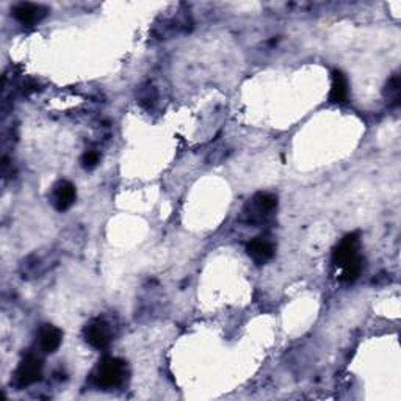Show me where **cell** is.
Here are the masks:
<instances>
[{
	"label": "cell",
	"instance_id": "cell-1",
	"mask_svg": "<svg viewBox=\"0 0 401 401\" xmlns=\"http://www.w3.org/2000/svg\"><path fill=\"white\" fill-rule=\"evenodd\" d=\"M126 376V362L118 358H106L97 365L96 382L102 389L118 387Z\"/></svg>",
	"mask_w": 401,
	"mask_h": 401
},
{
	"label": "cell",
	"instance_id": "cell-2",
	"mask_svg": "<svg viewBox=\"0 0 401 401\" xmlns=\"http://www.w3.org/2000/svg\"><path fill=\"white\" fill-rule=\"evenodd\" d=\"M277 207V197L271 193L255 195L245 208V217L249 223H259L268 217Z\"/></svg>",
	"mask_w": 401,
	"mask_h": 401
},
{
	"label": "cell",
	"instance_id": "cell-3",
	"mask_svg": "<svg viewBox=\"0 0 401 401\" xmlns=\"http://www.w3.org/2000/svg\"><path fill=\"white\" fill-rule=\"evenodd\" d=\"M43 376V360L38 356H27L22 359L19 367L16 370V384L17 387H27L38 382Z\"/></svg>",
	"mask_w": 401,
	"mask_h": 401
},
{
	"label": "cell",
	"instance_id": "cell-4",
	"mask_svg": "<svg viewBox=\"0 0 401 401\" xmlns=\"http://www.w3.org/2000/svg\"><path fill=\"white\" fill-rule=\"evenodd\" d=\"M84 335L85 340L92 348H96V350H106L112 344V329H110V324L101 318L92 320V322L86 324L84 329Z\"/></svg>",
	"mask_w": 401,
	"mask_h": 401
},
{
	"label": "cell",
	"instance_id": "cell-5",
	"mask_svg": "<svg viewBox=\"0 0 401 401\" xmlns=\"http://www.w3.org/2000/svg\"><path fill=\"white\" fill-rule=\"evenodd\" d=\"M358 255H359V235L350 234L335 246L333 253V264L337 268H342V266L346 265L348 262H351L353 259H356Z\"/></svg>",
	"mask_w": 401,
	"mask_h": 401
},
{
	"label": "cell",
	"instance_id": "cell-6",
	"mask_svg": "<svg viewBox=\"0 0 401 401\" xmlns=\"http://www.w3.org/2000/svg\"><path fill=\"white\" fill-rule=\"evenodd\" d=\"M48 8L38 3L30 2H21L14 5L13 16L16 21H19L22 26H35L38 22H41L46 16H48Z\"/></svg>",
	"mask_w": 401,
	"mask_h": 401
},
{
	"label": "cell",
	"instance_id": "cell-7",
	"mask_svg": "<svg viewBox=\"0 0 401 401\" xmlns=\"http://www.w3.org/2000/svg\"><path fill=\"white\" fill-rule=\"evenodd\" d=\"M75 197H77V191L68 180H60L54 190H52V204H54L58 212L68 211L75 202Z\"/></svg>",
	"mask_w": 401,
	"mask_h": 401
},
{
	"label": "cell",
	"instance_id": "cell-8",
	"mask_svg": "<svg viewBox=\"0 0 401 401\" xmlns=\"http://www.w3.org/2000/svg\"><path fill=\"white\" fill-rule=\"evenodd\" d=\"M246 253L257 265L270 262L275 255V245L265 237H257L246 245Z\"/></svg>",
	"mask_w": 401,
	"mask_h": 401
},
{
	"label": "cell",
	"instance_id": "cell-9",
	"mask_svg": "<svg viewBox=\"0 0 401 401\" xmlns=\"http://www.w3.org/2000/svg\"><path fill=\"white\" fill-rule=\"evenodd\" d=\"M61 340H63V333L57 326L44 324V326H41V329H39L38 342L44 353H55L58 348H60Z\"/></svg>",
	"mask_w": 401,
	"mask_h": 401
},
{
	"label": "cell",
	"instance_id": "cell-10",
	"mask_svg": "<svg viewBox=\"0 0 401 401\" xmlns=\"http://www.w3.org/2000/svg\"><path fill=\"white\" fill-rule=\"evenodd\" d=\"M329 99L334 104H342L348 99V80L342 71L333 72V85H331Z\"/></svg>",
	"mask_w": 401,
	"mask_h": 401
},
{
	"label": "cell",
	"instance_id": "cell-11",
	"mask_svg": "<svg viewBox=\"0 0 401 401\" xmlns=\"http://www.w3.org/2000/svg\"><path fill=\"white\" fill-rule=\"evenodd\" d=\"M364 268V259L358 255L356 259H353L351 262H348L340 268V281L342 282H353L360 276Z\"/></svg>",
	"mask_w": 401,
	"mask_h": 401
},
{
	"label": "cell",
	"instance_id": "cell-12",
	"mask_svg": "<svg viewBox=\"0 0 401 401\" xmlns=\"http://www.w3.org/2000/svg\"><path fill=\"white\" fill-rule=\"evenodd\" d=\"M400 95H401V84H400V75L393 74L389 79L386 86V96L389 99V106L398 107L400 106Z\"/></svg>",
	"mask_w": 401,
	"mask_h": 401
},
{
	"label": "cell",
	"instance_id": "cell-13",
	"mask_svg": "<svg viewBox=\"0 0 401 401\" xmlns=\"http://www.w3.org/2000/svg\"><path fill=\"white\" fill-rule=\"evenodd\" d=\"M99 164V154L96 150H88V153H85L82 157V166L85 170H92V168L97 166Z\"/></svg>",
	"mask_w": 401,
	"mask_h": 401
}]
</instances>
